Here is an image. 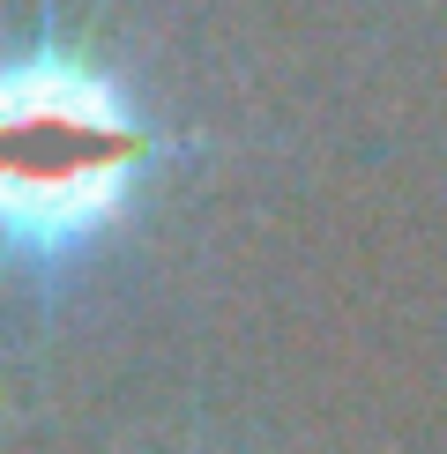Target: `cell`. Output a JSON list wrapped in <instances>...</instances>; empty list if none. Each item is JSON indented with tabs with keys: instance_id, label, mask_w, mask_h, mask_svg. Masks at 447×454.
Wrapping results in <instances>:
<instances>
[{
	"instance_id": "1",
	"label": "cell",
	"mask_w": 447,
	"mask_h": 454,
	"mask_svg": "<svg viewBox=\"0 0 447 454\" xmlns=\"http://www.w3.org/2000/svg\"><path fill=\"white\" fill-rule=\"evenodd\" d=\"M142 157V127L98 67L37 52L0 90V194L23 239L60 246L120 209Z\"/></svg>"
}]
</instances>
